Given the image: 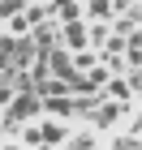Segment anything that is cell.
<instances>
[{"instance_id":"7a4b0ae2","label":"cell","mask_w":142,"mask_h":150,"mask_svg":"<svg viewBox=\"0 0 142 150\" xmlns=\"http://www.w3.org/2000/svg\"><path fill=\"white\" fill-rule=\"evenodd\" d=\"M39 137H43V146H60V142L69 137V129L60 125V116H47L43 125H39Z\"/></svg>"},{"instance_id":"277c9868","label":"cell","mask_w":142,"mask_h":150,"mask_svg":"<svg viewBox=\"0 0 142 150\" xmlns=\"http://www.w3.org/2000/svg\"><path fill=\"white\" fill-rule=\"evenodd\" d=\"M95 133H69V137H65V146H95Z\"/></svg>"},{"instance_id":"3957f363","label":"cell","mask_w":142,"mask_h":150,"mask_svg":"<svg viewBox=\"0 0 142 150\" xmlns=\"http://www.w3.org/2000/svg\"><path fill=\"white\" fill-rule=\"evenodd\" d=\"M82 13L91 17V22H108V17H112V0H86Z\"/></svg>"},{"instance_id":"5b68a950","label":"cell","mask_w":142,"mask_h":150,"mask_svg":"<svg viewBox=\"0 0 142 150\" xmlns=\"http://www.w3.org/2000/svg\"><path fill=\"white\" fill-rule=\"evenodd\" d=\"M129 4H133V0H112V9H121V13L129 9Z\"/></svg>"},{"instance_id":"6da1fadb","label":"cell","mask_w":142,"mask_h":150,"mask_svg":"<svg viewBox=\"0 0 142 150\" xmlns=\"http://www.w3.org/2000/svg\"><path fill=\"white\" fill-rule=\"evenodd\" d=\"M60 35H65V47H69V52H82L86 39H91V26H86L82 17H73V22H60Z\"/></svg>"}]
</instances>
